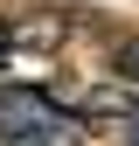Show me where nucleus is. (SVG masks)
<instances>
[{
  "instance_id": "nucleus-1",
  "label": "nucleus",
  "mask_w": 139,
  "mask_h": 146,
  "mask_svg": "<svg viewBox=\"0 0 139 146\" xmlns=\"http://www.w3.org/2000/svg\"><path fill=\"white\" fill-rule=\"evenodd\" d=\"M77 139V118L56 111L42 90L7 84L0 90V146H70Z\"/></svg>"
}]
</instances>
